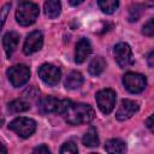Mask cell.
<instances>
[{
    "label": "cell",
    "mask_w": 154,
    "mask_h": 154,
    "mask_svg": "<svg viewBox=\"0 0 154 154\" xmlns=\"http://www.w3.org/2000/svg\"><path fill=\"white\" fill-rule=\"evenodd\" d=\"M38 77L48 85H55L60 81L61 71L59 67L52 64H43L38 69Z\"/></svg>",
    "instance_id": "obj_8"
},
{
    "label": "cell",
    "mask_w": 154,
    "mask_h": 154,
    "mask_svg": "<svg viewBox=\"0 0 154 154\" xmlns=\"http://www.w3.org/2000/svg\"><path fill=\"white\" fill-rule=\"evenodd\" d=\"M70 2V5H72V6H76V5H79V4H82L83 1L82 0H79V1H69Z\"/></svg>",
    "instance_id": "obj_28"
},
{
    "label": "cell",
    "mask_w": 154,
    "mask_h": 154,
    "mask_svg": "<svg viewBox=\"0 0 154 154\" xmlns=\"http://www.w3.org/2000/svg\"><path fill=\"white\" fill-rule=\"evenodd\" d=\"M91 53V45L88 38H81L76 43V49H75V61L77 64H82L87 57Z\"/></svg>",
    "instance_id": "obj_12"
},
{
    "label": "cell",
    "mask_w": 154,
    "mask_h": 154,
    "mask_svg": "<svg viewBox=\"0 0 154 154\" xmlns=\"http://www.w3.org/2000/svg\"><path fill=\"white\" fill-rule=\"evenodd\" d=\"M97 5L103 13L112 14L118 8L119 2L117 0H100V1H97Z\"/></svg>",
    "instance_id": "obj_20"
},
{
    "label": "cell",
    "mask_w": 154,
    "mask_h": 154,
    "mask_svg": "<svg viewBox=\"0 0 154 154\" xmlns=\"http://www.w3.org/2000/svg\"><path fill=\"white\" fill-rule=\"evenodd\" d=\"M32 154H51V150L46 144H40L32 150Z\"/></svg>",
    "instance_id": "obj_24"
},
{
    "label": "cell",
    "mask_w": 154,
    "mask_h": 154,
    "mask_svg": "<svg viewBox=\"0 0 154 154\" xmlns=\"http://www.w3.org/2000/svg\"><path fill=\"white\" fill-rule=\"evenodd\" d=\"M42 45H43L42 32L38 31V30L31 31L25 38V42H24V46H23V52L26 55L32 54V53L40 51L42 48Z\"/></svg>",
    "instance_id": "obj_10"
},
{
    "label": "cell",
    "mask_w": 154,
    "mask_h": 154,
    "mask_svg": "<svg viewBox=\"0 0 154 154\" xmlns=\"http://www.w3.org/2000/svg\"><path fill=\"white\" fill-rule=\"evenodd\" d=\"M10 7H11V4H5L1 8V24L4 25L5 24V20H6V17H7V13L10 11Z\"/></svg>",
    "instance_id": "obj_25"
},
{
    "label": "cell",
    "mask_w": 154,
    "mask_h": 154,
    "mask_svg": "<svg viewBox=\"0 0 154 154\" xmlns=\"http://www.w3.org/2000/svg\"><path fill=\"white\" fill-rule=\"evenodd\" d=\"M60 154H78L77 144L75 142H72V141L65 142L60 147Z\"/></svg>",
    "instance_id": "obj_22"
},
{
    "label": "cell",
    "mask_w": 154,
    "mask_h": 154,
    "mask_svg": "<svg viewBox=\"0 0 154 154\" xmlns=\"http://www.w3.org/2000/svg\"><path fill=\"white\" fill-rule=\"evenodd\" d=\"M82 142L85 147H97L99 146V136H97V131L94 126H90L88 129V131L84 134Z\"/></svg>",
    "instance_id": "obj_18"
},
{
    "label": "cell",
    "mask_w": 154,
    "mask_h": 154,
    "mask_svg": "<svg viewBox=\"0 0 154 154\" xmlns=\"http://www.w3.org/2000/svg\"><path fill=\"white\" fill-rule=\"evenodd\" d=\"M146 125H147V128L154 134V113H153L149 118H147V120H146Z\"/></svg>",
    "instance_id": "obj_26"
},
{
    "label": "cell",
    "mask_w": 154,
    "mask_h": 154,
    "mask_svg": "<svg viewBox=\"0 0 154 154\" xmlns=\"http://www.w3.org/2000/svg\"><path fill=\"white\" fill-rule=\"evenodd\" d=\"M140 108V105L138 102L134 101V100H129V99H124L122 100L120 102V106L119 108L117 109V113H116V118L118 120H126L129 118H131Z\"/></svg>",
    "instance_id": "obj_11"
},
{
    "label": "cell",
    "mask_w": 154,
    "mask_h": 154,
    "mask_svg": "<svg viewBox=\"0 0 154 154\" xmlns=\"http://www.w3.org/2000/svg\"><path fill=\"white\" fill-rule=\"evenodd\" d=\"M6 73H7L8 81L16 88L24 85L30 78V70L26 65H23V64H18L10 67Z\"/></svg>",
    "instance_id": "obj_5"
},
{
    "label": "cell",
    "mask_w": 154,
    "mask_h": 154,
    "mask_svg": "<svg viewBox=\"0 0 154 154\" xmlns=\"http://www.w3.org/2000/svg\"><path fill=\"white\" fill-rule=\"evenodd\" d=\"M123 84L128 91L132 94H138L144 90L147 85V78L141 73L128 72L123 76Z\"/></svg>",
    "instance_id": "obj_6"
},
{
    "label": "cell",
    "mask_w": 154,
    "mask_h": 154,
    "mask_svg": "<svg viewBox=\"0 0 154 154\" xmlns=\"http://www.w3.org/2000/svg\"><path fill=\"white\" fill-rule=\"evenodd\" d=\"M147 63L150 67H154V51H152L147 57Z\"/></svg>",
    "instance_id": "obj_27"
},
{
    "label": "cell",
    "mask_w": 154,
    "mask_h": 154,
    "mask_svg": "<svg viewBox=\"0 0 154 154\" xmlns=\"http://www.w3.org/2000/svg\"><path fill=\"white\" fill-rule=\"evenodd\" d=\"M43 8H45V13L48 18H57L60 12H61V4L60 1H57V0H48L45 2L43 5Z\"/></svg>",
    "instance_id": "obj_15"
},
{
    "label": "cell",
    "mask_w": 154,
    "mask_h": 154,
    "mask_svg": "<svg viewBox=\"0 0 154 154\" xmlns=\"http://www.w3.org/2000/svg\"><path fill=\"white\" fill-rule=\"evenodd\" d=\"M90 154H97V153H90Z\"/></svg>",
    "instance_id": "obj_30"
},
{
    "label": "cell",
    "mask_w": 154,
    "mask_h": 154,
    "mask_svg": "<svg viewBox=\"0 0 154 154\" xmlns=\"http://www.w3.org/2000/svg\"><path fill=\"white\" fill-rule=\"evenodd\" d=\"M8 128L12 131H14L19 137L26 138V137H30L35 132V130H36V122L34 119H31V118L19 117V118L13 119L8 124Z\"/></svg>",
    "instance_id": "obj_3"
},
{
    "label": "cell",
    "mask_w": 154,
    "mask_h": 154,
    "mask_svg": "<svg viewBox=\"0 0 154 154\" xmlns=\"http://www.w3.org/2000/svg\"><path fill=\"white\" fill-rule=\"evenodd\" d=\"M114 58L117 64L120 67H128L134 63V58H132V51L131 47L125 43V42H119L114 46Z\"/></svg>",
    "instance_id": "obj_7"
},
{
    "label": "cell",
    "mask_w": 154,
    "mask_h": 154,
    "mask_svg": "<svg viewBox=\"0 0 154 154\" xmlns=\"http://www.w3.org/2000/svg\"><path fill=\"white\" fill-rule=\"evenodd\" d=\"M1 154H7V150H6V147L4 143H1Z\"/></svg>",
    "instance_id": "obj_29"
},
{
    "label": "cell",
    "mask_w": 154,
    "mask_h": 154,
    "mask_svg": "<svg viewBox=\"0 0 154 154\" xmlns=\"http://www.w3.org/2000/svg\"><path fill=\"white\" fill-rule=\"evenodd\" d=\"M142 34L146 36H154V19H150L143 25Z\"/></svg>",
    "instance_id": "obj_23"
},
{
    "label": "cell",
    "mask_w": 154,
    "mask_h": 154,
    "mask_svg": "<svg viewBox=\"0 0 154 154\" xmlns=\"http://www.w3.org/2000/svg\"><path fill=\"white\" fill-rule=\"evenodd\" d=\"M142 13H143V5L142 4H132L129 7V16H128L129 22H131V23L137 22L140 19V17L142 16Z\"/></svg>",
    "instance_id": "obj_21"
},
{
    "label": "cell",
    "mask_w": 154,
    "mask_h": 154,
    "mask_svg": "<svg viewBox=\"0 0 154 154\" xmlns=\"http://www.w3.org/2000/svg\"><path fill=\"white\" fill-rule=\"evenodd\" d=\"M40 13L38 5L31 1L20 2L16 11V20L22 26H28L35 23Z\"/></svg>",
    "instance_id": "obj_2"
},
{
    "label": "cell",
    "mask_w": 154,
    "mask_h": 154,
    "mask_svg": "<svg viewBox=\"0 0 154 154\" xmlns=\"http://www.w3.org/2000/svg\"><path fill=\"white\" fill-rule=\"evenodd\" d=\"M65 100H58L53 96H45L38 102V111L43 114L47 113H63Z\"/></svg>",
    "instance_id": "obj_9"
},
{
    "label": "cell",
    "mask_w": 154,
    "mask_h": 154,
    "mask_svg": "<svg viewBox=\"0 0 154 154\" xmlns=\"http://www.w3.org/2000/svg\"><path fill=\"white\" fill-rule=\"evenodd\" d=\"M28 109H30V103L23 99H17L8 103V111L11 113H20V112H25Z\"/></svg>",
    "instance_id": "obj_19"
},
{
    "label": "cell",
    "mask_w": 154,
    "mask_h": 154,
    "mask_svg": "<svg viewBox=\"0 0 154 154\" xmlns=\"http://www.w3.org/2000/svg\"><path fill=\"white\" fill-rule=\"evenodd\" d=\"M19 42V35L16 31H8L2 37V47L5 49L6 55L10 58L12 55V53L16 51L17 46Z\"/></svg>",
    "instance_id": "obj_13"
},
{
    "label": "cell",
    "mask_w": 154,
    "mask_h": 154,
    "mask_svg": "<svg viewBox=\"0 0 154 154\" xmlns=\"http://www.w3.org/2000/svg\"><path fill=\"white\" fill-rule=\"evenodd\" d=\"M106 67V61L102 57H95L91 59V61L89 63V67L88 71L91 76H99L103 72Z\"/></svg>",
    "instance_id": "obj_16"
},
{
    "label": "cell",
    "mask_w": 154,
    "mask_h": 154,
    "mask_svg": "<svg viewBox=\"0 0 154 154\" xmlns=\"http://www.w3.org/2000/svg\"><path fill=\"white\" fill-rule=\"evenodd\" d=\"M105 149L108 154H126V143L120 138H111L106 141Z\"/></svg>",
    "instance_id": "obj_14"
},
{
    "label": "cell",
    "mask_w": 154,
    "mask_h": 154,
    "mask_svg": "<svg viewBox=\"0 0 154 154\" xmlns=\"http://www.w3.org/2000/svg\"><path fill=\"white\" fill-rule=\"evenodd\" d=\"M82 84H83V76L78 71H71L65 79V87L67 89H77Z\"/></svg>",
    "instance_id": "obj_17"
},
{
    "label": "cell",
    "mask_w": 154,
    "mask_h": 154,
    "mask_svg": "<svg viewBox=\"0 0 154 154\" xmlns=\"http://www.w3.org/2000/svg\"><path fill=\"white\" fill-rule=\"evenodd\" d=\"M63 117L71 125H78L89 123L94 119L95 112L90 105L82 102H72L70 100H65Z\"/></svg>",
    "instance_id": "obj_1"
},
{
    "label": "cell",
    "mask_w": 154,
    "mask_h": 154,
    "mask_svg": "<svg viewBox=\"0 0 154 154\" xmlns=\"http://www.w3.org/2000/svg\"><path fill=\"white\" fill-rule=\"evenodd\" d=\"M97 107L103 114H108L113 111L117 101V94L112 89H102L96 93L95 96Z\"/></svg>",
    "instance_id": "obj_4"
}]
</instances>
